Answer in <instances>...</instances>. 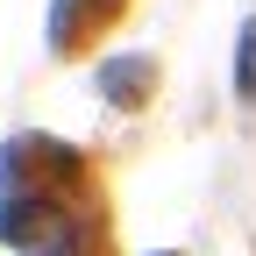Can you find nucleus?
Segmentation results:
<instances>
[{
    "instance_id": "nucleus-1",
    "label": "nucleus",
    "mask_w": 256,
    "mask_h": 256,
    "mask_svg": "<svg viewBox=\"0 0 256 256\" xmlns=\"http://www.w3.org/2000/svg\"><path fill=\"white\" fill-rule=\"evenodd\" d=\"M235 92H242V100H256V22L242 28V57H235Z\"/></svg>"
},
{
    "instance_id": "nucleus-2",
    "label": "nucleus",
    "mask_w": 256,
    "mask_h": 256,
    "mask_svg": "<svg viewBox=\"0 0 256 256\" xmlns=\"http://www.w3.org/2000/svg\"><path fill=\"white\" fill-rule=\"evenodd\" d=\"M107 86H114V100H136L128 86H150V64H136V57H128V64H107Z\"/></svg>"
}]
</instances>
